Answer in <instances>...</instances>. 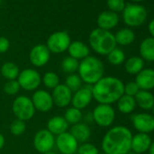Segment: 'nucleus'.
Segmentation results:
<instances>
[{"label": "nucleus", "instance_id": "c9c22d12", "mask_svg": "<svg viewBox=\"0 0 154 154\" xmlns=\"http://www.w3.org/2000/svg\"><path fill=\"white\" fill-rule=\"evenodd\" d=\"M4 92L8 95H16L21 89L17 80H9L4 85Z\"/></svg>", "mask_w": 154, "mask_h": 154}, {"label": "nucleus", "instance_id": "8fccbe9b", "mask_svg": "<svg viewBox=\"0 0 154 154\" xmlns=\"http://www.w3.org/2000/svg\"><path fill=\"white\" fill-rule=\"evenodd\" d=\"M0 75H1V74H0Z\"/></svg>", "mask_w": 154, "mask_h": 154}, {"label": "nucleus", "instance_id": "f8f14e48", "mask_svg": "<svg viewBox=\"0 0 154 154\" xmlns=\"http://www.w3.org/2000/svg\"><path fill=\"white\" fill-rule=\"evenodd\" d=\"M55 145L62 154H75L79 146V142L68 131L57 135Z\"/></svg>", "mask_w": 154, "mask_h": 154}, {"label": "nucleus", "instance_id": "4be33fe9", "mask_svg": "<svg viewBox=\"0 0 154 154\" xmlns=\"http://www.w3.org/2000/svg\"><path fill=\"white\" fill-rule=\"evenodd\" d=\"M134 99L136 105L145 111L151 110L154 105V95L149 91L140 90L139 93L134 96Z\"/></svg>", "mask_w": 154, "mask_h": 154}, {"label": "nucleus", "instance_id": "6ab92c4d", "mask_svg": "<svg viewBox=\"0 0 154 154\" xmlns=\"http://www.w3.org/2000/svg\"><path fill=\"white\" fill-rule=\"evenodd\" d=\"M119 23V16L117 13L112 12V11H103L102 12L97 18V25L98 28L107 30L114 28Z\"/></svg>", "mask_w": 154, "mask_h": 154}, {"label": "nucleus", "instance_id": "393cba45", "mask_svg": "<svg viewBox=\"0 0 154 154\" xmlns=\"http://www.w3.org/2000/svg\"><path fill=\"white\" fill-rule=\"evenodd\" d=\"M124 68L128 73L137 75L144 69V60L140 56H131L126 60Z\"/></svg>", "mask_w": 154, "mask_h": 154}, {"label": "nucleus", "instance_id": "a19ab883", "mask_svg": "<svg viewBox=\"0 0 154 154\" xmlns=\"http://www.w3.org/2000/svg\"><path fill=\"white\" fill-rule=\"evenodd\" d=\"M5 142H6V140H5L4 135L0 133V149H3V147H4V145H5Z\"/></svg>", "mask_w": 154, "mask_h": 154}, {"label": "nucleus", "instance_id": "bb28decb", "mask_svg": "<svg viewBox=\"0 0 154 154\" xmlns=\"http://www.w3.org/2000/svg\"><path fill=\"white\" fill-rule=\"evenodd\" d=\"M114 38L116 45L118 44L120 45L126 46L133 43L135 40V34L130 28H122L114 35Z\"/></svg>", "mask_w": 154, "mask_h": 154}, {"label": "nucleus", "instance_id": "9b49d317", "mask_svg": "<svg viewBox=\"0 0 154 154\" xmlns=\"http://www.w3.org/2000/svg\"><path fill=\"white\" fill-rule=\"evenodd\" d=\"M131 123L140 133H150L154 131V117L147 112H140L131 116Z\"/></svg>", "mask_w": 154, "mask_h": 154}, {"label": "nucleus", "instance_id": "1a4fd4ad", "mask_svg": "<svg viewBox=\"0 0 154 154\" xmlns=\"http://www.w3.org/2000/svg\"><path fill=\"white\" fill-rule=\"evenodd\" d=\"M17 80L21 88L29 92L36 90L42 82L40 73L32 68H27L21 71Z\"/></svg>", "mask_w": 154, "mask_h": 154}, {"label": "nucleus", "instance_id": "c85d7f7f", "mask_svg": "<svg viewBox=\"0 0 154 154\" xmlns=\"http://www.w3.org/2000/svg\"><path fill=\"white\" fill-rule=\"evenodd\" d=\"M79 67V62L71 56L64 57L61 63V68L62 71L67 74H72L74 73L75 72L78 71Z\"/></svg>", "mask_w": 154, "mask_h": 154}, {"label": "nucleus", "instance_id": "09e8293b", "mask_svg": "<svg viewBox=\"0 0 154 154\" xmlns=\"http://www.w3.org/2000/svg\"><path fill=\"white\" fill-rule=\"evenodd\" d=\"M103 154H105V153H103Z\"/></svg>", "mask_w": 154, "mask_h": 154}, {"label": "nucleus", "instance_id": "412c9836", "mask_svg": "<svg viewBox=\"0 0 154 154\" xmlns=\"http://www.w3.org/2000/svg\"><path fill=\"white\" fill-rule=\"evenodd\" d=\"M70 133L78 142L85 143L87 142V140L91 137V129L86 123L79 122L72 126Z\"/></svg>", "mask_w": 154, "mask_h": 154}, {"label": "nucleus", "instance_id": "0eeeda50", "mask_svg": "<svg viewBox=\"0 0 154 154\" xmlns=\"http://www.w3.org/2000/svg\"><path fill=\"white\" fill-rule=\"evenodd\" d=\"M93 121L100 127H110L115 120V111L109 104H98L92 112Z\"/></svg>", "mask_w": 154, "mask_h": 154}, {"label": "nucleus", "instance_id": "f03ea898", "mask_svg": "<svg viewBox=\"0 0 154 154\" xmlns=\"http://www.w3.org/2000/svg\"><path fill=\"white\" fill-rule=\"evenodd\" d=\"M131 131L125 126H114L103 136L102 149L105 154H126L131 150Z\"/></svg>", "mask_w": 154, "mask_h": 154}, {"label": "nucleus", "instance_id": "7c9ffc66", "mask_svg": "<svg viewBox=\"0 0 154 154\" xmlns=\"http://www.w3.org/2000/svg\"><path fill=\"white\" fill-rule=\"evenodd\" d=\"M64 85L71 90L72 93H75L83 86V81L81 80L80 76L76 73L68 74L65 78Z\"/></svg>", "mask_w": 154, "mask_h": 154}, {"label": "nucleus", "instance_id": "6e6552de", "mask_svg": "<svg viewBox=\"0 0 154 154\" xmlns=\"http://www.w3.org/2000/svg\"><path fill=\"white\" fill-rule=\"evenodd\" d=\"M71 44V37L65 31H59L52 34L46 42V46L50 53L62 54L65 52Z\"/></svg>", "mask_w": 154, "mask_h": 154}, {"label": "nucleus", "instance_id": "e433bc0d", "mask_svg": "<svg viewBox=\"0 0 154 154\" xmlns=\"http://www.w3.org/2000/svg\"><path fill=\"white\" fill-rule=\"evenodd\" d=\"M107 6L112 12H121L123 11L125 8L124 0H107Z\"/></svg>", "mask_w": 154, "mask_h": 154}, {"label": "nucleus", "instance_id": "4468645a", "mask_svg": "<svg viewBox=\"0 0 154 154\" xmlns=\"http://www.w3.org/2000/svg\"><path fill=\"white\" fill-rule=\"evenodd\" d=\"M31 100L35 111L37 110L38 112H47L54 106V102L51 94H49L47 91L45 90L35 91Z\"/></svg>", "mask_w": 154, "mask_h": 154}, {"label": "nucleus", "instance_id": "a211bd4d", "mask_svg": "<svg viewBox=\"0 0 154 154\" xmlns=\"http://www.w3.org/2000/svg\"><path fill=\"white\" fill-rule=\"evenodd\" d=\"M152 140L149 134L138 132L135 135H132L131 150L134 151L137 154H141L149 150V148Z\"/></svg>", "mask_w": 154, "mask_h": 154}, {"label": "nucleus", "instance_id": "c03bdc74", "mask_svg": "<svg viewBox=\"0 0 154 154\" xmlns=\"http://www.w3.org/2000/svg\"><path fill=\"white\" fill-rule=\"evenodd\" d=\"M126 154H137V153H135L134 151H132V150H129Z\"/></svg>", "mask_w": 154, "mask_h": 154}, {"label": "nucleus", "instance_id": "2eb2a0df", "mask_svg": "<svg viewBox=\"0 0 154 154\" xmlns=\"http://www.w3.org/2000/svg\"><path fill=\"white\" fill-rule=\"evenodd\" d=\"M51 53L48 50L47 46L45 45H35L29 54L30 63L36 67H42L45 65L50 60Z\"/></svg>", "mask_w": 154, "mask_h": 154}, {"label": "nucleus", "instance_id": "f3484780", "mask_svg": "<svg viewBox=\"0 0 154 154\" xmlns=\"http://www.w3.org/2000/svg\"><path fill=\"white\" fill-rule=\"evenodd\" d=\"M135 83L140 90L150 91L154 89V69L144 68L136 75Z\"/></svg>", "mask_w": 154, "mask_h": 154}, {"label": "nucleus", "instance_id": "20e7f679", "mask_svg": "<svg viewBox=\"0 0 154 154\" xmlns=\"http://www.w3.org/2000/svg\"><path fill=\"white\" fill-rule=\"evenodd\" d=\"M89 44L93 50L101 55H107L116 47L114 35L101 28H96L91 32Z\"/></svg>", "mask_w": 154, "mask_h": 154}, {"label": "nucleus", "instance_id": "39448f33", "mask_svg": "<svg viewBox=\"0 0 154 154\" xmlns=\"http://www.w3.org/2000/svg\"><path fill=\"white\" fill-rule=\"evenodd\" d=\"M122 18L128 26H140L147 18V11L142 6L128 4L122 11Z\"/></svg>", "mask_w": 154, "mask_h": 154}, {"label": "nucleus", "instance_id": "ddd939ff", "mask_svg": "<svg viewBox=\"0 0 154 154\" xmlns=\"http://www.w3.org/2000/svg\"><path fill=\"white\" fill-rule=\"evenodd\" d=\"M93 99V85H86L73 93L71 103L72 104V107L82 110L86 108Z\"/></svg>", "mask_w": 154, "mask_h": 154}, {"label": "nucleus", "instance_id": "9d476101", "mask_svg": "<svg viewBox=\"0 0 154 154\" xmlns=\"http://www.w3.org/2000/svg\"><path fill=\"white\" fill-rule=\"evenodd\" d=\"M33 144L38 152L43 154L48 152L52 150L55 145L54 135L52 134L47 129H42L35 134Z\"/></svg>", "mask_w": 154, "mask_h": 154}, {"label": "nucleus", "instance_id": "ea45409f", "mask_svg": "<svg viewBox=\"0 0 154 154\" xmlns=\"http://www.w3.org/2000/svg\"><path fill=\"white\" fill-rule=\"evenodd\" d=\"M149 32L151 35V37L154 38V19H152L149 24Z\"/></svg>", "mask_w": 154, "mask_h": 154}, {"label": "nucleus", "instance_id": "49530a36", "mask_svg": "<svg viewBox=\"0 0 154 154\" xmlns=\"http://www.w3.org/2000/svg\"><path fill=\"white\" fill-rule=\"evenodd\" d=\"M152 115H153V117H154V105H153V107H152Z\"/></svg>", "mask_w": 154, "mask_h": 154}, {"label": "nucleus", "instance_id": "4c0bfd02", "mask_svg": "<svg viewBox=\"0 0 154 154\" xmlns=\"http://www.w3.org/2000/svg\"><path fill=\"white\" fill-rule=\"evenodd\" d=\"M140 91L139 86L135 82H130L124 85V94L134 97Z\"/></svg>", "mask_w": 154, "mask_h": 154}, {"label": "nucleus", "instance_id": "de8ad7c7", "mask_svg": "<svg viewBox=\"0 0 154 154\" xmlns=\"http://www.w3.org/2000/svg\"><path fill=\"white\" fill-rule=\"evenodd\" d=\"M1 1H2V0H0V4H1Z\"/></svg>", "mask_w": 154, "mask_h": 154}, {"label": "nucleus", "instance_id": "37998d69", "mask_svg": "<svg viewBox=\"0 0 154 154\" xmlns=\"http://www.w3.org/2000/svg\"><path fill=\"white\" fill-rule=\"evenodd\" d=\"M44 154H57V153H55L54 151H52V150H50V151H48V152H45V153H44Z\"/></svg>", "mask_w": 154, "mask_h": 154}, {"label": "nucleus", "instance_id": "cd10ccee", "mask_svg": "<svg viewBox=\"0 0 154 154\" xmlns=\"http://www.w3.org/2000/svg\"><path fill=\"white\" fill-rule=\"evenodd\" d=\"M20 70L18 66L13 62H7L2 64L0 74H1L5 79L9 80H17L19 75Z\"/></svg>", "mask_w": 154, "mask_h": 154}, {"label": "nucleus", "instance_id": "2f4dec72", "mask_svg": "<svg viewBox=\"0 0 154 154\" xmlns=\"http://www.w3.org/2000/svg\"><path fill=\"white\" fill-rule=\"evenodd\" d=\"M42 82L45 85V86L49 89H54L58 85H60L59 76L54 72H46L43 76Z\"/></svg>", "mask_w": 154, "mask_h": 154}, {"label": "nucleus", "instance_id": "58836bf2", "mask_svg": "<svg viewBox=\"0 0 154 154\" xmlns=\"http://www.w3.org/2000/svg\"><path fill=\"white\" fill-rule=\"evenodd\" d=\"M10 47V43L8 39L5 36H0V54L6 53Z\"/></svg>", "mask_w": 154, "mask_h": 154}, {"label": "nucleus", "instance_id": "c756f323", "mask_svg": "<svg viewBox=\"0 0 154 154\" xmlns=\"http://www.w3.org/2000/svg\"><path fill=\"white\" fill-rule=\"evenodd\" d=\"M63 118L67 122L68 124L73 125V124L81 122V120L83 119V113H82L81 110L72 107L65 111Z\"/></svg>", "mask_w": 154, "mask_h": 154}, {"label": "nucleus", "instance_id": "a18cd8bd", "mask_svg": "<svg viewBox=\"0 0 154 154\" xmlns=\"http://www.w3.org/2000/svg\"><path fill=\"white\" fill-rule=\"evenodd\" d=\"M131 1H133V2H141V1H143V0H131Z\"/></svg>", "mask_w": 154, "mask_h": 154}, {"label": "nucleus", "instance_id": "f704fd0d", "mask_svg": "<svg viewBox=\"0 0 154 154\" xmlns=\"http://www.w3.org/2000/svg\"><path fill=\"white\" fill-rule=\"evenodd\" d=\"M76 153L77 154H100L97 147L90 142H85L82 143L80 146H78Z\"/></svg>", "mask_w": 154, "mask_h": 154}, {"label": "nucleus", "instance_id": "a878e982", "mask_svg": "<svg viewBox=\"0 0 154 154\" xmlns=\"http://www.w3.org/2000/svg\"><path fill=\"white\" fill-rule=\"evenodd\" d=\"M136 102L134 97L123 94L118 101H117V108L120 112L123 114H130L136 108Z\"/></svg>", "mask_w": 154, "mask_h": 154}, {"label": "nucleus", "instance_id": "f257e3e1", "mask_svg": "<svg viewBox=\"0 0 154 154\" xmlns=\"http://www.w3.org/2000/svg\"><path fill=\"white\" fill-rule=\"evenodd\" d=\"M124 94V84L113 76H103L93 85V98L99 104H112Z\"/></svg>", "mask_w": 154, "mask_h": 154}, {"label": "nucleus", "instance_id": "7ed1b4c3", "mask_svg": "<svg viewBox=\"0 0 154 154\" xmlns=\"http://www.w3.org/2000/svg\"><path fill=\"white\" fill-rule=\"evenodd\" d=\"M77 72L83 83L94 85L103 77L104 65L99 58L89 55L79 63Z\"/></svg>", "mask_w": 154, "mask_h": 154}, {"label": "nucleus", "instance_id": "dca6fc26", "mask_svg": "<svg viewBox=\"0 0 154 154\" xmlns=\"http://www.w3.org/2000/svg\"><path fill=\"white\" fill-rule=\"evenodd\" d=\"M51 95L53 98L54 105H56L60 108H64L71 103L72 93L64 84H60L53 89V93Z\"/></svg>", "mask_w": 154, "mask_h": 154}, {"label": "nucleus", "instance_id": "72a5a7b5", "mask_svg": "<svg viewBox=\"0 0 154 154\" xmlns=\"http://www.w3.org/2000/svg\"><path fill=\"white\" fill-rule=\"evenodd\" d=\"M26 122L18 119L14 120L10 124V132L15 136L22 135L26 131Z\"/></svg>", "mask_w": 154, "mask_h": 154}, {"label": "nucleus", "instance_id": "423d86ee", "mask_svg": "<svg viewBox=\"0 0 154 154\" xmlns=\"http://www.w3.org/2000/svg\"><path fill=\"white\" fill-rule=\"evenodd\" d=\"M12 111L17 119L24 122L32 119L35 112L32 100L26 95H19L14 100Z\"/></svg>", "mask_w": 154, "mask_h": 154}, {"label": "nucleus", "instance_id": "5701e85b", "mask_svg": "<svg viewBox=\"0 0 154 154\" xmlns=\"http://www.w3.org/2000/svg\"><path fill=\"white\" fill-rule=\"evenodd\" d=\"M68 125L63 117L54 116L47 122V130L54 135H59L67 131Z\"/></svg>", "mask_w": 154, "mask_h": 154}, {"label": "nucleus", "instance_id": "79ce46f5", "mask_svg": "<svg viewBox=\"0 0 154 154\" xmlns=\"http://www.w3.org/2000/svg\"><path fill=\"white\" fill-rule=\"evenodd\" d=\"M148 151H149V154H154V141L151 142Z\"/></svg>", "mask_w": 154, "mask_h": 154}, {"label": "nucleus", "instance_id": "aec40b11", "mask_svg": "<svg viewBox=\"0 0 154 154\" xmlns=\"http://www.w3.org/2000/svg\"><path fill=\"white\" fill-rule=\"evenodd\" d=\"M68 53L69 55L76 60H83L89 56L90 49L89 47L81 41H74L71 42L69 47H68Z\"/></svg>", "mask_w": 154, "mask_h": 154}, {"label": "nucleus", "instance_id": "b1692460", "mask_svg": "<svg viewBox=\"0 0 154 154\" xmlns=\"http://www.w3.org/2000/svg\"><path fill=\"white\" fill-rule=\"evenodd\" d=\"M140 55L144 61L154 62V38L147 37L140 45Z\"/></svg>", "mask_w": 154, "mask_h": 154}, {"label": "nucleus", "instance_id": "473e14b6", "mask_svg": "<svg viewBox=\"0 0 154 154\" xmlns=\"http://www.w3.org/2000/svg\"><path fill=\"white\" fill-rule=\"evenodd\" d=\"M109 63L112 65H120L125 61V54L120 48H114L107 54Z\"/></svg>", "mask_w": 154, "mask_h": 154}]
</instances>
